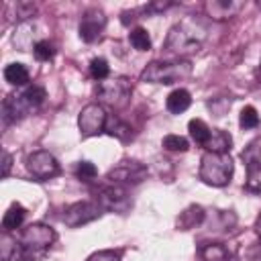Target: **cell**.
Here are the masks:
<instances>
[{"mask_svg":"<svg viewBox=\"0 0 261 261\" xmlns=\"http://www.w3.org/2000/svg\"><path fill=\"white\" fill-rule=\"evenodd\" d=\"M204 37H206V29L196 18H186L169 31L165 39V51L177 57L198 53L204 43Z\"/></svg>","mask_w":261,"mask_h":261,"instance_id":"cell-1","label":"cell"},{"mask_svg":"<svg viewBox=\"0 0 261 261\" xmlns=\"http://www.w3.org/2000/svg\"><path fill=\"white\" fill-rule=\"evenodd\" d=\"M45 102V90L41 86H27L22 92L8 94L2 102V118L6 124L18 122L24 116L39 110V106Z\"/></svg>","mask_w":261,"mask_h":261,"instance_id":"cell-2","label":"cell"},{"mask_svg":"<svg viewBox=\"0 0 261 261\" xmlns=\"http://www.w3.org/2000/svg\"><path fill=\"white\" fill-rule=\"evenodd\" d=\"M232 171H234V163L230 159L228 153H212V151H206L202 155V161H200V179L208 186H214V188H222L230 181L232 177Z\"/></svg>","mask_w":261,"mask_h":261,"instance_id":"cell-3","label":"cell"},{"mask_svg":"<svg viewBox=\"0 0 261 261\" xmlns=\"http://www.w3.org/2000/svg\"><path fill=\"white\" fill-rule=\"evenodd\" d=\"M192 75V63L188 59L177 61H151L143 71L141 80L149 84H175Z\"/></svg>","mask_w":261,"mask_h":261,"instance_id":"cell-4","label":"cell"},{"mask_svg":"<svg viewBox=\"0 0 261 261\" xmlns=\"http://www.w3.org/2000/svg\"><path fill=\"white\" fill-rule=\"evenodd\" d=\"M57 234L51 226L43 224V222H35V224H29L18 243H20V259L29 261V259H35L39 255H43L53 243H55Z\"/></svg>","mask_w":261,"mask_h":261,"instance_id":"cell-5","label":"cell"},{"mask_svg":"<svg viewBox=\"0 0 261 261\" xmlns=\"http://www.w3.org/2000/svg\"><path fill=\"white\" fill-rule=\"evenodd\" d=\"M98 104L102 106H110L114 110L124 108L128 104V98L133 94V84L128 77H112V80H104L98 84Z\"/></svg>","mask_w":261,"mask_h":261,"instance_id":"cell-6","label":"cell"},{"mask_svg":"<svg viewBox=\"0 0 261 261\" xmlns=\"http://www.w3.org/2000/svg\"><path fill=\"white\" fill-rule=\"evenodd\" d=\"M147 173H149V171H147V165H143V163H139V161H135V159H124V161H120L116 167H112V169L108 171L106 179H108V184L126 188V186H137V184H141V181L147 177Z\"/></svg>","mask_w":261,"mask_h":261,"instance_id":"cell-7","label":"cell"},{"mask_svg":"<svg viewBox=\"0 0 261 261\" xmlns=\"http://www.w3.org/2000/svg\"><path fill=\"white\" fill-rule=\"evenodd\" d=\"M96 202H98L102 208L112 210V212H118V214L128 212V208L133 206L130 196L126 194V188H122V186H114V184H108V186L98 188Z\"/></svg>","mask_w":261,"mask_h":261,"instance_id":"cell-8","label":"cell"},{"mask_svg":"<svg viewBox=\"0 0 261 261\" xmlns=\"http://www.w3.org/2000/svg\"><path fill=\"white\" fill-rule=\"evenodd\" d=\"M102 206L96 202V200H84V202H75L71 206L65 208L63 212V222L71 228L75 226H82V224H88L96 218H100L102 214Z\"/></svg>","mask_w":261,"mask_h":261,"instance_id":"cell-9","label":"cell"},{"mask_svg":"<svg viewBox=\"0 0 261 261\" xmlns=\"http://www.w3.org/2000/svg\"><path fill=\"white\" fill-rule=\"evenodd\" d=\"M106 120H108V114L102 104H88L82 108L77 116V126L84 137H92L106 128Z\"/></svg>","mask_w":261,"mask_h":261,"instance_id":"cell-10","label":"cell"},{"mask_svg":"<svg viewBox=\"0 0 261 261\" xmlns=\"http://www.w3.org/2000/svg\"><path fill=\"white\" fill-rule=\"evenodd\" d=\"M27 169L37 179H49V177H55L61 171L59 161L49 151H35V153H31L27 157Z\"/></svg>","mask_w":261,"mask_h":261,"instance_id":"cell-11","label":"cell"},{"mask_svg":"<svg viewBox=\"0 0 261 261\" xmlns=\"http://www.w3.org/2000/svg\"><path fill=\"white\" fill-rule=\"evenodd\" d=\"M104 27H106L104 12L98 10V8H90L82 16V22H80V39L86 41V43H94L96 39H100Z\"/></svg>","mask_w":261,"mask_h":261,"instance_id":"cell-12","label":"cell"},{"mask_svg":"<svg viewBox=\"0 0 261 261\" xmlns=\"http://www.w3.org/2000/svg\"><path fill=\"white\" fill-rule=\"evenodd\" d=\"M241 2H232V0H212V2H206V12L216 18V20H224V18H230L234 12L241 10Z\"/></svg>","mask_w":261,"mask_h":261,"instance_id":"cell-13","label":"cell"},{"mask_svg":"<svg viewBox=\"0 0 261 261\" xmlns=\"http://www.w3.org/2000/svg\"><path fill=\"white\" fill-rule=\"evenodd\" d=\"M247 163L245 190L251 194H261V161L257 157H243Z\"/></svg>","mask_w":261,"mask_h":261,"instance_id":"cell-14","label":"cell"},{"mask_svg":"<svg viewBox=\"0 0 261 261\" xmlns=\"http://www.w3.org/2000/svg\"><path fill=\"white\" fill-rule=\"evenodd\" d=\"M230 145H232V139L226 130L222 128H212L210 130V137L206 141V149L212 151V153H228L230 151Z\"/></svg>","mask_w":261,"mask_h":261,"instance_id":"cell-15","label":"cell"},{"mask_svg":"<svg viewBox=\"0 0 261 261\" xmlns=\"http://www.w3.org/2000/svg\"><path fill=\"white\" fill-rule=\"evenodd\" d=\"M190 104H192V96H190V92L184 90V88L173 90V92L167 96V102H165V106H167V110H169L171 114H181L184 110L190 108Z\"/></svg>","mask_w":261,"mask_h":261,"instance_id":"cell-16","label":"cell"},{"mask_svg":"<svg viewBox=\"0 0 261 261\" xmlns=\"http://www.w3.org/2000/svg\"><path fill=\"white\" fill-rule=\"evenodd\" d=\"M202 220H204V210H202V206L192 204V206H188V208L177 216V226H179L181 230H190V228H196Z\"/></svg>","mask_w":261,"mask_h":261,"instance_id":"cell-17","label":"cell"},{"mask_svg":"<svg viewBox=\"0 0 261 261\" xmlns=\"http://www.w3.org/2000/svg\"><path fill=\"white\" fill-rule=\"evenodd\" d=\"M110 137H116V139H120V141H128L130 137H133V133H130V126L126 124V122H122L116 114H108V120H106V128H104Z\"/></svg>","mask_w":261,"mask_h":261,"instance_id":"cell-18","label":"cell"},{"mask_svg":"<svg viewBox=\"0 0 261 261\" xmlns=\"http://www.w3.org/2000/svg\"><path fill=\"white\" fill-rule=\"evenodd\" d=\"M24 208L20 204H12L6 212H4V218H2V230L4 232H10L12 228H18L24 220Z\"/></svg>","mask_w":261,"mask_h":261,"instance_id":"cell-19","label":"cell"},{"mask_svg":"<svg viewBox=\"0 0 261 261\" xmlns=\"http://www.w3.org/2000/svg\"><path fill=\"white\" fill-rule=\"evenodd\" d=\"M0 257L2 261H12V259H20V243L10 237L8 232H2L0 237Z\"/></svg>","mask_w":261,"mask_h":261,"instance_id":"cell-20","label":"cell"},{"mask_svg":"<svg viewBox=\"0 0 261 261\" xmlns=\"http://www.w3.org/2000/svg\"><path fill=\"white\" fill-rule=\"evenodd\" d=\"M200 255H202L204 261H228V259L232 257V253H230L224 245H220V243L204 245V247L200 249Z\"/></svg>","mask_w":261,"mask_h":261,"instance_id":"cell-21","label":"cell"},{"mask_svg":"<svg viewBox=\"0 0 261 261\" xmlns=\"http://www.w3.org/2000/svg\"><path fill=\"white\" fill-rule=\"evenodd\" d=\"M4 80L12 86H24L29 82V69L22 63H10L4 67Z\"/></svg>","mask_w":261,"mask_h":261,"instance_id":"cell-22","label":"cell"},{"mask_svg":"<svg viewBox=\"0 0 261 261\" xmlns=\"http://www.w3.org/2000/svg\"><path fill=\"white\" fill-rule=\"evenodd\" d=\"M188 130H190V137L198 143V145H206V141H208V137H210V130L212 128H208V124L204 122V120H200V118H192L190 122H188Z\"/></svg>","mask_w":261,"mask_h":261,"instance_id":"cell-23","label":"cell"},{"mask_svg":"<svg viewBox=\"0 0 261 261\" xmlns=\"http://www.w3.org/2000/svg\"><path fill=\"white\" fill-rule=\"evenodd\" d=\"M128 41L137 51H149L151 49V37L143 27H137L128 33Z\"/></svg>","mask_w":261,"mask_h":261,"instance_id":"cell-24","label":"cell"},{"mask_svg":"<svg viewBox=\"0 0 261 261\" xmlns=\"http://www.w3.org/2000/svg\"><path fill=\"white\" fill-rule=\"evenodd\" d=\"M108 73H110V67H108V61H106V59L94 57V59L90 61V75H92L94 80L104 82V80L108 77Z\"/></svg>","mask_w":261,"mask_h":261,"instance_id":"cell-25","label":"cell"},{"mask_svg":"<svg viewBox=\"0 0 261 261\" xmlns=\"http://www.w3.org/2000/svg\"><path fill=\"white\" fill-rule=\"evenodd\" d=\"M33 55H35L37 61H49V59H53L55 49H53V45L49 41L43 39V41H37L33 45Z\"/></svg>","mask_w":261,"mask_h":261,"instance_id":"cell-26","label":"cell"},{"mask_svg":"<svg viewBox=\"0 0 261 261\" xmlns=\"http://www.w3.org/2000/svg\"><path fill=\"white\" fill-rule=\"evenodd\" d=\"M241 128H257L259 126V114L253 106H245L241 110V118H239Z\"/></svg>","mask_w":261,"mask_h":261,"instance_id":"cell-27","label":"cell"},{"mask_svg":"<svg viewBox=\"0 0 261 261\" xmlns=\"http://www.w3.org/2000/svg\"><path fill=\"white\" fill-rule=\"evenodd\" d=\"M188 139H184V137H179V135H165L163 137V149H167V151H188Z\"/></svg>","mask_w":261,"mask_h":261,"instance_id":"cell-28","label":"cell"},{"mask_svg":"<svg viewBox=\"0 0 261 261\" xmlns=\"http://www.w3.org/2000/svg\"><path fill=\"white\" fill-rule=\"evenodd\" d=\"M75 175H77V179H82V181H92V179H96L98 169H96V165L90 163V161H80L77 167H75Z\"/></svg>","mask_w":261,"mask_h":261,"instance_id":"cell-29","label":"cell"},{"mask_svg":"<svg viewBox=\"0 0 261 261\" xmlns=\"http://www.w3.org/2000/svg\"><path fill=\"white\" fill-rule=\"evenodd\" d=\"M86 261H120V251H112V249L96 251V253H92Z\"/></svg>","mask_w":261,"mask_h":261,"instance_id":"cell-30","label":"cell"},{"mask_svg":"<svg viewBox=\"0 0 261 261\" xmlns=\"http://www.w3.org/2000/svg\"><path fill=\"white\" fill-rule=\"evenodd\" d=\"M16 14H18L20 20L33 16V14H35V4H31V2H18V4H16Z\"/></svg>","mask_w":261,"mask_h":261,"instance_id":"cell-31","label":"cell"},{"mask_svg":"<svg viewBox=\"0 0 261 261\" xmlns=\"http://www.w3.org/2000/svg\"><path fill=\"white\" fill-rule=\"evenodd\" d=\"M10 165H12V155H10L8 151H4V153H2V175H4V177L10 173Z\"/></svg>","mask_w":261,"mask_h":261,"instance_id":"cell-32","label":"cell"},{"mask_svg":"<svg viewBox=\"0 0 261 261\" xmlns=\"http://www.w3.org/2000/svg\"><path fill=\"white\" fill-rule=\"evenodd\" d=\"M173 6V2H153V4H149V6H145V10L147 12H159V10H165V8H171Z\"/></svg>","mask_w":261,"mask_h":261,"instance_id":"cell-33","label":"cell"},{"mask_svg":"<svg viewBox=\"0 0 261 261\" xmlns=\"http://www.w3.org/2000/svg\"><path fill=\"white\" fill-rule=\"evenodd\" d=\"M255 230H257V234L261 237V214H259V218H257V222H255Z\"/></svg>","mask_w":261,"mask_h":261,"instance_id":"cell-34","label":"cell"},{"mask_svg":"<svg viewBox=\"0 0 261 261\" xmlns=\"http://www.w3.org/2000/svg\"><path fill=\"white\" fill-rule=\"evenodd\" d=\"M228 261H237V259H234V257H230V259H228Z\"/></svg>","mask_w":261,"mask_h":261,"instance_id":"cell-35","label":"cell"}]
</instances>
